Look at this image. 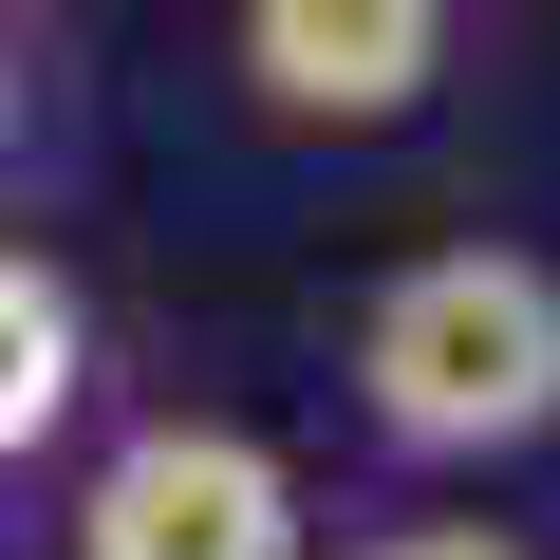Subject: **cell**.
<instances>
[{"mask_svg": "<svg viewBox=\"0 0 560 560\" xmlns=\"http://www.w3.org/2000/svg\"><path fill=\"white\" fill-rule=\"evenodd\" d=\"M355 430L393 467H504L560 430V261L523 243H430L355 318Z\"/></svg>", "mask_w": 560, "mask_h": 560, "instance_id": "1", "label": "cell"}, {"mask_svg": "<svg viewBox=\"0 0 560 560\" xmlns=\"http://www.w3.org/2000/svg\"><path fill=\"white\" fill-rule=\"evenodd\" d=\"M300 541H318L300 467L224 411H150L131 448H94L75 523H57V560H300Z\"/></svg>", "mask_w": 560, "mask_h": 560, "instance_id": "2", "label": "cell"}, {"mask_svg": "<svg viewBox=\"0 0 560 560\" xmlns=\"http://www.w3.org/2000/svg\"><path fill=\"white\" fill-rule=\"evenodd\" d=\"M224 75L280 131H411L448 75V0H224Z\"/></svg>", "mask_w": 560, "mask_h": 560, "instance_id": "3", "label": "cell"}, {"mask_svg": "<svg viewBox=\"0 0 560 560\" xmlns=\"http://www.w3.org/2000/svg\"><path fill=\"white\" fill-rule=\"evenodd\" d=\"M94 393V318H75V280L38 243H0V467H38Z\"/></svg>", "mask_w": 560, "mask_h": 560, "instance_id": "4", "label": "cell"}, {"mask_svg": "<svg viewBox=\"0 0 560 560\" xmlns=\"http://www.w3.org/2000/svg\"><path fill=\"white\" fill-rule=\"evenodd\" d=\"M355 560H523V541H504V523H374Z\"/></svg>", "mask_w": 560, "mask_h": 560, "instance_id": "5", "label": "cell"}, {"mask_svg": "<svg viewBox=\"0 0 560 560\" xmlns=\"http://www.w3.org/2000/svg\"><path fill=\"white\" fill-rule=\"evenodd\" d=\"M0 150H20V57H0Z\"/></svg>", "mask_w": 560, "mask_h": 560, "instance_id": "6", "label": "cell"}, {"mask_svg": "<svg viewBox=\"0 0 560 560\" xmlns=\"http://www.w3.org/2000/svg\"><path fill=\"white\" fill-rule=\"evenodd\" d=\"M0 20H20V0H0Z\"/></svg>", "mask_w": 560, "mask_h": 560, "instance_id": "7", "label": "cell"}]
</instances>
